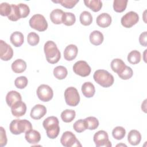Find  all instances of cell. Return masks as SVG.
<instances>
[{"label":"cell","mask_w":147,"mask_h":147,"mask_svg":"<svg viewBox=\"0 0 147 147\" xmlns=\"http://www.w3.org/2000/svg\"><path fill=\"white\" fill-rule=\"evenodd\" d=\"M91 67L85 61L80 60L76 62L73 66V71L76 74L82 77H86L90 75Z\"/></svg>","instance_id":"cell-11"},{"label":"cell","mask_w":147,"mask_h":147,"mask_svg":"<svg viewBox=\"0 0 147 147\" xmlns=\"http://www.w3.org/2000/svg\"><path fill=\"white\" fill-rule=\"evenodd\" d=\"M11 11V6L7 2L0 5V14L2 16H9Z\"/></svg>","instance_id":"cell-41"},{"label":"cell","mask_w":147,"mask_h":147,"mask_svg":"<svg viewBox=\"0 0 147 147\" xmlns=\"http://www.w3.org/2000/svg\"><path fill=\"white\" fill-rule=\"evenodd\" d=\"M93 139L96 147H110L112 146L111 142L109 140L107 133L104 130L97 131L94 134Z\"/></svg>","instance_id":"cell-8"},{"label":"cell","mask_w":147,"mask_h":147,"mask_svg":"<svg viewBox=\"0 0 147 147\" xmlns=\"http://www.w3.org/2000/svg\"><path fill=\"white\" fill-rule=\"evenodd\" d=\"M79 0H57V1H52L53 2L56 3H60L63 7L67 9L73 8L75 5L79 2Z\"/></svg>","instance_id":"cell-36"},{"label":"cell","mask_w":147,"mask_h":147,"mask_svg":"<svg viewBox=\"0 0 147 147\" xmlns=\"http://www.w3.org/2000/svg\"><path fill=\"white\" fill-rule=\"evenodd\" d=\"M25 138L28 143L35 144L40 142L41 136L38 131L31 129L25 133Z\"/></svg>","instance_id":"cell-16"},{"label":"cell","mask_w":147,"mask_h":147,"mask_svg":"<svg viewBox=\"0 0 147 147\" xmlns=\"http://www.w3.org/2000/svg\"><path fill=\"white\" fill-rule=\"evenodd\" d=\"M126 134L125 129L122 126H117L115 127L112 131V135L113 137L118 140H122Z\"/></svg>","instance_id":"cell-35"},{"label":"cell","mask_w":147,"mask_h":147,"mask_svg":"<svg viewBox=\"0 0 147 147\" xmlns=\"http://www.w3.org/2000/svg\"><path fill=\"white\" fill-rule=\"evenodd\" d=\"M74 129L78 133H82L87 129L86 124L84 119H79L73 125Z\"/></svg>","instance_id":"cell-39"},{"label":"cell","mask_w":147,"mask_h":147,"mask_svg":"<svg viewBox=\"0 0 147 147\" xmlns=\"http://www.w3.org/2000/svg\"><path fill=\"white\" fill-rule=\"evenodd\" d=\"M97 25L101 28H107L109 26L111 23V16L106 13L99 14L96 20Z\"/></svg>","instance_id":"cell-18"},{"label":"cell","mask_w":147,"mask_h":147,"mask_svg":"<svg viewBox=\"0 0 147 147\" xmlns=\"http://www.w3.org/2000/svg\"><path fill=\"white\" fill-rule=\"evenodd\" d=\"M78 52V49L75 45H68L65 48L64 51V59L67 61H72L76 58Z\"/></svg>","instance_id":"cell-15"},{"label":"cell","mask_w":147,"mask_h":147,"mask_svg":"<svg viewBox=\"0 0 147 147\" xmlns=\"http://www.w3.org/2000/svg\"><path fill=\"white\" fill-rule=\"evenodd\" d=\"M141 53L137 50L131 51L127 55L128 61L132 64H136L141 61Z\"/></svg>","instance_id":"cell-28"},{"label":"cell","mask_w":147,"mask_h":147,"mask_svg":"<svg viewBox=\"0 0 147 147\" xmlns=\"http://www.w3.org/2000/svg\"><path fill=\"white\" fill-rule=\"evenodd\" d=\"M111 68L112 70L116 72L117 74L119 73L126 65L125 63L120 59H115L112 60L111 62Z\"/></svg>","instance_id":"cell-29"},{"label":"cell","mask_w":147,"mask_h":147,"mask_svg":"<svg viewBox=\"0 0 147 147\" xmlns=\"http://www.w3.org/2000/svg\"><path fill=\"white\" fill-rule=\"evenodd\" d=\"M11 11L7 17L9 20H10V21H16L20 18H21L20 13H19L18 7L17 5H14V4H11Z\"/></svg>","instance_id":"cell-37"},{"label":"cell","mask_w":147,"mask_h":147,"mask_svg":"<svg viewBox=\"0 0 147 147\" xmlns=\"http://www.w3.org/2000/svg\"><path fill=\"white\" fill-rule=\"evenodd\" d=\"M30 26L39 32H44L48 28V23L45 17L40 14L33 15L29 20Z\"/></svg>","instance_id":"cell-5"},{"label":"cell","mask_w":147,"mask_h":147,"mask_svg":"<svg viewBox=\"0 0 147 147\" xmlns=\"http://www.w3.org/2000/svg\"><path fill=\"white\" fill-rule=\"evenodd\" d=\"M139 21L138 14L134 11H131L126 13L121 20V23L123 26L126 28H131L136 24Z\"/></svg>","instance_id":"cell-10"},{"label":"cell","mask_w":147,"mask_h":147,"mask_svg":"<svg viewBox=\"0 0 147 147\" xmlns=\"http://www.w3.org/2000/svg\"><path fill=\"white\" fill-rule=\"evenodd\" d=\"M80 22L84 26H88L91 25L92 22V17L91 14L87 11H83L80 15Z\"/></svg>","instance_id":"cell-30"},{"label":"cell","mask_w":147,"mask_h":147,"mask_svg":"<svg viewBox=\"0 0 147 147\" xmlns=\"http://www.w3.org/2000/svg\"><path fill=\"white\" fill-rule=\"evenodd\" d=\"M60 142L65 147L82 146L75 135L69 131H66L63 133L60 138Z\"/></svg>","instance_id":"cell-7"},{"label":"cell","mask_w":147,"mask_h":147,"mask_svg":"<svg viewBox=\"0 0 147 147\" xmlns=\"http://www.w3.org/2000/svg\"><path fill=\"white\" fill-rule=\"evenodd\" d=\"M127 0H114L113 2V8L117 13L123 12L126 8Z\"/></svg>","instance_id":"cell-31"},{"label":"cell","mask_w":147,"mask_h":147,"mask_svg":"<svg viewBox=\"0 0 147 147\" xmlns=\"http://www.w3.org/2000/svg\"><path fill=\"white\" fill-rule=\"evenodd\" d=\"M141 140V135L137 130H131L127 135V141L131 145H137Z\"/></svg>","instance_id":"cell-20"},{"label":"cell","mask_w":147,"mask_h":147,"mask_svg":"<svg viewBox=\"0 0 147 147\" xmlns=\"http://www.w3.org/2000/svg\"><path fill=\"white\" fill-rule=\"evenodd\" d=\"M76 17L74 14L70 12H64L63 17V24L66 26H71L75 24Z\"/></svg>","instance_id":"cell-33"},{"label":"cell","mask_w":147,"mask_h":147,"mask_svg":"<svg viewBox=\"0 0 147 147\" xmlns=\"http://www.w3.org/2000/svg\"><path fill=\"white\" fill-rule=\"evenodd\" d=\"M10 132L15 135L20 134L22 133L32 129V123L26 119H14L9 125Z\"/></svg>","instance_id":"cell-4"},{"label":"cell","mask_w":147,"mask_h":147,"mask_svg":"<svg viewBox=\"0 0 147 147\" xmlns=\"http://www.w3.org/2000/svg\"><path fill=\"white\" fill-rule=\"evenodd\" d=\"M37 95L40 100L42 102H48L53 96L52 89L47 84H41L37 89Z\"/></svg>","instance_id":"cell-9"},{"label":"cell","mask_w":147,"mask_h":147,"mask_svg":"<svg viewBox=\"0 0 147 147\" xmlns=\"http://www.w3.org/2000/svg\"><path fill=\"white\" fill-rule=\"evenodd\" d=\"M10 40L11 44L16 47H21L24 41V37L23 34L20 32H13L10 37Z\"/></svg>","instance_id":"cell-21"},{"label":"cell","mask_w":147,"mask_h":147,"mask_svg":"<svg viewBox=\"0 0 147 147\" xmlns=\"http://www.w3.org/2000/svg\"><path fill=\"white\" fill-rule=\"evenodd\" d=\"M47 113V109L45 106L38 104L35 105L31 110L30 117L34 119L38 120L42 118Z\"/></svg>","instance_id":"cell-13"},{"label":"cell","mask_w":147,"mask_h":147,"mask_svg":"<svg viewBox=\"0 0 147 147\" xmlns=\"http://www.w3.org/2000/svg\"><path fill=\"white\" fill-rule=\"evenodd\" d=\"M17 6L18 7L20 18H25L29 14L30 9L27 5L24 3H19Z\"/></svg>","instance_id":"cell-42"},{"label":"cell","mask_w":147,"mask_h":147,"mask_svg":"<svg viewBox=\"0 0 147 147\" xmlns=\"http://www.w3.org/2000/svg\"><path fill=\"white\" fill-rule=\"evenodd\" d=\"M117 74L121 79L123 80H127L132 77L133 71L130 67L125 65L124 68Z\"/></svg>","instance_id":"cell-32"},{"label":"cell","mask_w":147,"mask_h":147,"mask_svg":"<svg viewBox=\"0 0 147 147\" xmlns=\"http://www.w3.org/2000/svg\"><path fill=\"white\" fill-rule=\"evenodd\" d=\"M28 80L26 76H21L17 78L14 80L15 86L20 89H23L28 85Z\"/></svg>","instance_id":"cell-38"},{"label":"cell","mask_w":147,"mask_h":147,"mask_svg":"<svg viewBox=\"0 0 147 147\" xmlns=\"http://www.w3.org/2000/svg\"><path fill=\"white\" fill-rule=\"evenodd\" d=\"M103 35L99 30H94L90 34V41L94 45H99L103 41Z\"/></svg>","instance_id":"cell-24"},{"label":"cell","mask_w":147,"mask_h":147,"mask_svg":"<svg viewBox=\"0 0 147 147\" xmlns=\"http://www.w3.org/2000/svg\"><path fill=\"white\" fill-rule=\"evenodd\" d=\"M13 56L12 48L3 40L0 41V57L3 61L10 60Z\"/></svg>","instance_id":"cell-12"},{"label":"cell","mask_w":147,"mask_h":147,"mask_svg":"<svg viewBox=\"0 0 147 147\" xmlns=\"http://www.w3.org/2000/svg\"><path fill=\"white\" fill-rule=\"evenodd\" d=\"M66 103L70 106H76L80 102V96L77 89L74 87H68L64 92Z\"/></svg>","instance_id":"cell-6"},{"label":"cell","mask_w":147,"mask_h":147,"mask_svg":"<svg viewBox=\"0 0 147 147\" xmlns=\"http://www.w3.org/2000/svg\"><path fill=\"white\" fill-rule=\"evenodd\" d=\"M22 100L21 94L16 91H9L6 96V101L9 107H11L17 102H20Z\"/></svg>","instance_id":"cell-17"},{"label":"cell","mask_w":147,"mask_h":147,"mask_svg":"<svg viewBox=\"0 0 147 147\" xmlns=\"http://www.w3.org/2000/svg\"><path fill=\"white\" fill-rule=\"evenodd\" d=\"M59 122L58 118L55 116L47 118L42 122V125L47 131V136L51 139L56 138L60 132Z\"/></svg>","instance_id":"cell-1"},{"label":"cell","mask_w":147,"mask_h":147,"mask_svg":"<svg viewBox=\"0 0 147 147\" xmlns=\"http://www.w3.org/2000/svg\"><path fill=\"white\" fill-rule=\"evenodd\" d=\"M44 51L47 61L51 64L57 63L60 57V52L56 44L52 41H48L44 44Z\"/></svg>","instance_id":"cell-2"},{"label":"cell","mask_w":147,"mask_h":147,"mask_svg":"<svg viewBox=\"0 0 147 147\" xmlns=\"http://www.w3.org/2000/svg\"><path fill=\"white\" fill-rule=\"evenodd\" d=\"M85 5L94 12L99 11L102 7V2L100 0L84 1Z\"/></svg>","instance_id":"cell-25"},{"label":"cell","mask_w":147,"mask_h":147,"mask_svg":"<svg viewBox=\"0 0 147 147\" xmlns=\"http://www.w3.org/2000/svg\"><path fill=\"white\" fill-rule=\"evenodd\" d=\"M93 78L96 83L106 88L112 86L114 82L113 76L104 69L96 70L94 74Z\"/></svg>","instance_id":"cell-3"},{"label":"cell","mask_w":147,"mask_h":147,"mask_svg":"<svg viewBox=\"0 0 147 147\" xmlns=\"http://www.w3.org/2000/svg\"><path fill=\"white\" fill-rule=\"evenodd\" d=\"M12 114L16 117H20L25 115L26 111V104L22 102H18L11 107Z\"/></svg>","instance_id":"cell-14"},{"label":"cell","mask_w":147,"mask_h":147,"mask_svg":"<svg viewBox=\"0 0 147 147\" xmlns=\"http://www.w3.org/2000/svg\"><path fill=\"white\" fill-rule=\"evenodd\" d=\"M27 40L28 44L30 45L35 46L38 44L40 41V37L37 33L34 32H30L28 34Z\"/></svg>","instance_id":"cell-40"},{"label":"cell","mask_w":147,"mask_h":147,"mask_svg":"<svg viewBox=\"0 0 147 147\" xmlns=\"http://www.w3.org/2000/svg\"><path fill=\"white\" fill-rule=\"evenodd\" d=\"M75 115L76 113L74 110L66 109L61 113V118L63 122L69 123L74 119Z\"/></svg>","instance_id":"cell-26"},{"label":"cell","mask_w":147,"mask_h":147,"mask_svg":"<svg viewBox=\"0 0 147 147\" xmlns=\"http://www.w3.org/2000/svg\"><path fill=\"white\" fill-rule=\"evenodd\" d=\"M82 92L84 96L86 98L92 97L95 92V89L94 84L90 82H85L82 86Z\"/></svg>","instance_id":"cell-19"},{"label":"cell","mask_w":147,"mask_h":147,"mask_svg":"<svg viewBox=\"0 0 147 147\" xmlns=\"http://www.w3.org/2000/svg\"><path fill=\"white\" fill-rule=\"evenodd\" d=\"M68 74L67 69L64 66H57L53 69V75L59 80H62L66 78Z\"/></svg>","instance_id":"cell-27"},{"label":"cell","mask_w":147,"mask_h":147,"mask_svg":"<svg viewBox=\"0 0 147 147\" xmlns=\"http://www.w3.org/2000/svg\"><path fill=\"white\" fill-rule=\"evenodd\" d=\"M146 37H147V33L146 31L140 34L139 37V42L142 46L146 47L147 45Z\"/></svg>","instance_id":"cell-44"},{"label":"cell","mask_w":147,"mask_h":147,"mask_svg":"<svg viewBox=\"0 0 147 147\" xmlns=\"http://www.w3.org/2000/svg\"><path fill=\"white\" fill-rule=\"evenodd\" d=\"M11 69L15 73H22L26 69V63L22 59H17L11 64Z\"/></svg>","instance_id":"cell-23"},{"label":"cell","mask_w":147,"mask_h":147,"mask_svg":"<svg viewBox=\"0 0 147 147\" xmlns=\"http://www.w3.org/2000/svg\"><path fill=\"white\" fill-rule=\"evenodd\" d=\"M86 127L89 130H95L99 126V121L94 117H88L84 119Z\"/></svg>","instance_id":"cell-34"},{"label":"cell","mask_w":147,"mask_h":147,"mask_svg":"<svg viewBox=\"0 0 147 147\" xmlns=\"http://www.w3.org/2000/svg\"><path fill=\"white\" fill-rule=\"evenodd\" d=\"M1 129V138H0V145L1 147L4 146L7 144V137L6 135V131L2 127Z\"/></svg>","instance_id":"cell-43"},{"label":"cell","mask_w":147,"mask_h":147,"mask_svg":"<svg viewBox=\"0 0 147 147\" xmlns=\"http://www.w3.org/2000/svg\"><path fill=\"white\" fill-rule=\"evenodd\" d=\"M64 12L59 9H56L52 11L50 14V19L55 24H61L63 23V17Z\"/></svg>","instance_id":"cell-22"}]
</instances>
